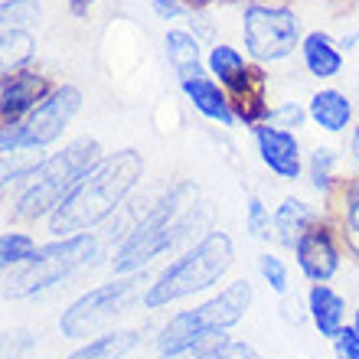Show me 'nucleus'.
Instances as JSON below:
<instances>
[{"mask_svg":"<svg viewBox=\"0 0 359 359\" xmlns=\"http://www.w3.org/2000/svg\"><path fill=\"white\" fill-rule=\"evenodd\" d=\"M196 229H209V209L199 203V183L177 180L121 236L111 255L114 274H141L163 252L193 245Z\"/></svg>","mask_w":359,"mask_h":359,"instance_id":"obj_1","label":"nucleus"},{"mask_svg":"<svg viewBox=\"0 0 359 359\" xmlns=\"http://www.w3.org/2000/svg\"><path fill=\"white\" fill-rule=\"evenodd\" d=\"M144 180V157L134 147L104 154V161L69 193L56 206V212L46 219V229L53 238L79 236L102 226L124 206L137 183Z\"/></svg>","mask_w":359,"mask_h":359,"instance_id":"obj_2","label":"nucleus"},{"mask_svg":"<svg viewBox=\"0 0 359 359\" xmlns=\"http://www.w3.org/2000/svg\"><path fill=\"white\" fill-rule=\"evenodd\" d=\"M236 265V242L222 229H209L203 236L187 245L163 268L147 287H144V307L161 311L177 301L196 297V294L212 291L219 281H226V274Z\"/></svg>","mask_w":359,"mask_h":359,"instance_id":"obj_3","label":"nucleus"},{"mask_svg":"<svg viewBox=\"0 0 359 359\" xmlns=\"http://www.w3.org/2000/svg\"><path fill=\"white\" fill-rule=\"evenodd\" d=\"M104 161L102 144L95 137H76L59 154H49L36 167V173L17 189L13 196V219L20 222H46L56 206L88 173Z\"/></svg>","mask_w":359,"mask_h":359,"instance_id":"obj_4","label":"nucleus"},{"mask_svg":"<svg viewBox=\"0 0 359 359\" xmlns=\"http://www.w3.org/2000/svg\"><path fill=\"white\" fill-rule=\"evenodd\" d=\"M252 297H255V291H252V284L245 278L229 281L226 287L209 294L206 301H199L196 307L173 313L170 320L161 327V333H157V350L180 353V350H189V346H199V343L222 340L236 323L245 320Z\"/></svg>","mask_w":359,"mask_h":359,"instance_id":"obj_5","label":"nucleus"},{"mask_svg":"<svg viewBox=\"0 0 359 359\" xmlns=\"http://www.w3.org/2000/svg\"><path fill=\"white\" fill-rule=\"evenodd\" d=\"M104 238L98 232H79V236L53 238L46 245H39L36 258L23 268L7 271V297H33L43 294L49 287L62 284L66 278H72L76 271L95 265V258H102Z\"/></svg>","mask_w":359,"mask_h":359,"instance_id":"obj_6","label":"nucleus"},{"mask_svg":"<svg viewBox=\"0 0 359 359\" xmlns=\"http://www.w3.org/2000/svg\"><path fill=\"white\" fill-rule=\"evenodd\" d=\"M238 36L245 46L248 59L258 66H278L301 49L304 29L297 10L287 4H268L255 0L242 10V23H238Z\"/></svg>","mask_w":359,"mask_h":359,"instance_id":"obj_7","label":"nucleus"},{"mask_svg":"<svg viewBox=\"0 0 359 359\" xmlns=\"http://www.w3.org/2000/svg\"><path fill=\"white\" fill-rule=\"evenodd\" d=\"M141 274H118L92 291L79 294L66 311L59 313V333L66 340H88L102 337L137 297H141Z\"/></svg>","mask_w":359,"mask_h":359,"instance_id":"obj_8","label":"nucleus"},{"mask_svg":"<svg viewBox=\"0 0 359 359\" xmlns=\"http://www.w3.org/2000/svg\"><path fill=\"white\" fill-rule=\"evenodd\" d=\"M82 102H86L82 88L72 82H59L46 102L20 121V151H46L49 144L62 141L69 124L82 111Z\"/></svg>","mask_w":359,"mask_h":359,"instance_id":"obj_9","label":"nucleus"},{"mask_svg":"<svg viewBox=\"0 0 359 359\" xmlns=\"http://www.w3.org/2000/svg\"><path fill=\"white\" fill-rule=\"evenodd\" d=\"M340 229L320 219L313 222L294 245V258H297V268L311 284H330L343 265V252H340V238H337Z\"/></svg>","mask_w":359,"mask_h":359,"instance_id":"obj_10","label":"nucleus"},{"mask_svg":"<svg viewBox=\"0 0 359 359\" xmlns=\"http://www.w3.org/2000/svg\"><path fill=\"white\" fill-rule=\"evenodd\" d=\"M252 137H255V151L258 161L265 163V170H271V177L284 180V183H297L304 177V147L301 137L294 131H284V128H274V124H255L252 128Z\"/></svg>","mask_w":359,"mask_h":359,"instance_id":"obj_11","label":"nucleus"},{"mask_svg":"<svg viewBox=\"0 0 359 359\" xmlns=\"http://www.w3.org/2000/svg\"><path fill=\"white\" fill-rule=\"evenodd\" d=\"M53 82H49L46 72L27 66L17 69V72H4L0 79V121H23L36 111L39 104L53 95Z\"/></svg>","mask_w":359,"mask_h":359,"instance_id":"obj_12","label":"nucleus"},{"mask_svg":"<svg viewBox=\"0 0 359 359\" xmlns=\"http://www.w3.org/2000/svg\"><path fill=\"white\" fill-rule=\"evenodd\" d=\"M226 92H229V102H232V111H236V118L242 124L255 128V124H265L268 118H271L274 104H268V72H265V66L252 62L245 76L238 79L232 88H226Z\"/></svg>","mask_w":359,"mask_h":359,"instance_id":"obj_13","label":"nucleus"},{"mask_svg":"<svg viewBox=\"0 0 359 359\" xmlns=\"http://www.w3.org/2000/svg\"><path fill=\"white\" fill-rule=\"evenodd\" d=\"M307 114H311V124L317 131L330 134V137H340V134L353 131L356 124V108H353V98L340 88L323 86L307 98Z\"/></svg>","mask_w":359,"mask_h":359,"instance_id":"obj_14","label":"nucleus"},{"mask_svg":"<svg viewBox=\"0 0 359 359\" xmlns=\"http://www.w3.org/2000/svg\"><path fill=\"white\" fill-rule=\"evenodd\" d=\"M187 102L196 108L206 121H216L222 128H236L238 118L232 111V102H229V92L219 86L212 76H199V79H189V82H180Z\"/></svg>","mask_w":359,"mask_h":359,"instance_id":"obj_15","label":"nucleus"},{"mask_svg":"<svg viewBox=\"0 0 359 359\" xmlns=\"http://www.w3.org/2000/svg\"><path fill=\"white\" fill-rule=\"evenodd\" d=\"M163 59L170 72L177 76V82H189V79L206 76V56L199 49V36L189 29H167L163 33Z\"/></svg>","mask_w":359,"mask_h":359,"instance_id":"obj_16","label":"nucleus"},{"mask_svg":"<svg viewBox=\"0 0 359 359\" xmlns=\"http://www.w3.org/2000/svg\"><path fill=\"white\" fill-rule=\"evenodd\" d=\"M301 62L307 69V76L317 82H330L343 72V46L330 33L323 29H311L301 39Z\"/></svg>","mask_w":359,"mask_h":359,"instance_id":"obj_17","label":"nucleus"},{"mask_svg":"<svg viewBox=\"0 0 359 359\" xmlns=\"http://www.w3.org/2000/svg\"><path fill=\"white\" fill-rule=\"evenodd\" d=\"M307 317L323 340H337L346 327V297L330 284H311L307 291Z\"/></svg>","mask_w":359,"mask_h":359,"instance_id":"obj_18","label":"nucleus"},{"mask_svg":"<svg viewBox=\"0 0 359 359\" xmlns=\"http://www.w3.org/2000/svg\"><path fill=\"white\" fill-rule=\"evenodd\" d=\"M323 212L313 203L301 196H284L278 206H274V238H278V245L291 248L297 245V238L313 226V222H320Z\"/></svg>","mask_w":359,"mask_h":359,"instance_id":"obj_19","label":"nucleus"},{"mask_svg":"<svg viewBox=\"0 0 359 359\" xmlns=\"http://www.w3.org/2000/svg\"><path fill=\"white\" fill-rule=\"evenodd\" d=\"M304 173H307V183H311L313 193L333 196L343 183L340 180V151H337L333 144H317V147L307 154Z\"/></svg>","mask_w":359,"mask_h":359,"instance_id":"obj_20","label":"nucleus"},{"mask_svg":"<svg viewBox=\"0 0 359 359\" xmlns=\"http://www.w3.org/2000/svg\"><path fill=\"white\" fill-rule=\"evenodd\" d=\"M248 66H252L248 53H242V49L232 46V43H212L206 53V72L216 79L222 88L236 86L238 79L248 72Z\"/></svg>","mask_w":359,"mask_h":359,"instance_id":"obj_21","label":"nucleus"},{"mask_svg":"<svg viewBox=\"0 0 359 359\" xmlns=\"http://www.w3.org/2000/svg\"><path fill=\"white\" fill-rule=\"evenodd\" d=\"M141 343L137 330H104L102 337L86 340L79 350H72L66 359H124Z\"/></svg>","mask_w":359,"mask_h":359,"instance_id":"obj_22","label":"nucleus"},{"mask_svg":"<svg viewBox=\"0 0 359 359\" xmlns=\"http://www.w3.org/2000/svg\"><path fill=\"white\" fill-rule=\"evenodd\" d=\"M33 56H36L33 29H4V36H0V69L4 72L33 66Z\"/></svg>","mask_w":359,"mask_h":359,"instance_id":"obj_23","label":"nucleus"},{"mask_svg":"<svg viewBox=\"0 0 359 359\" xmlns=\"http://www.w3.org/2000/svg\"><path fill=\"white\" fill-rule=\"evenodd\" d=\"M340 238L350 248V255L359 262V177L340 183Z\"/></svg>","mask_w":359,"mask_h":359,"instance_id":"obj_24","label":"nucleus"},{"mask_svg":"<svg viewBox=\"0 0 359 359\" xmlns=\"http://www.w3.org/2000/svg\"><path fill=\"white\" fill-rule=\"evenodd\" d=\"M39 252V242L29 232H20V229H7L0 236V265L4 271H13V268L29 265Z\"/></svg>","mask_w":359,"mask_h":359,"instance_id":"obj_25","label":"nucleus"},{"mask_svg":"<svg viewBox=\"0 0 359 359\" xmlns=\"http://www.w3.org/2000/svg\"><path fill=\"white\" fill-rule=\"evenodd\" d=\"M43 20L39 0H4L0 4V23L4 29H33Z\"/></svg>","mask_w":359,"mask_h":359,"instance_id":"obj_26","label":"nucleus"},{"mask_svg":"<svg viewBox=\"0 0 359 359\" xmlns=\"http://www.w3.org/2000/svg\"><path fill=\"white\" fill-rule=\"evenodd\" d=\"M245 232L252 238H271L274 236V212L265 206L262 196H245Z\"/></svg>","mask_w":359,"mask_h":359,"instance_id":"obj_27","label":"nucleus"},{"mask_svg":"<svg viewBox=\"0 0 359 359\" xmlns=\"http://www.w3.org/2000/svg\"><path fill=\"white\" fill-rule=\"evenodd\" d=\"M258 274H262V281H265L274 294L284 297V294L291 291V274H287V265H284L281 255H274V252L258 255Z\"/></svg>","mask_w":359,"mask_h":359,"instance_id":"obj_28","label":"nucleus"},{"mask_svg":"<svg viewBox=\"0 0 359 359\" xmlns=\"http://www.w3.org/2000/svg\"><path fill=\"white\" fill-rule=\"evenodd\" d=\"M311 121V114H307V104L301 102H281L271 108V118H268V124H274V128H284V131H301L304 124Z\"/></svg>","mask_w":359,"mask_h":359,"instance_id":"obj_29","label":"nucleus"},{"mask_svg":"<svg viewBox=\"0 0 359 359\" xmlns=\"http://www.w3.org/2000/svg\"><path fill=\"white\" fill-rule=\"evenodd\" d=\"M206 359H262L255 353V346L252 343H245V340H219L212 350H209V356Z\"/></svg>","mask_w":359,"mask_h":359,"instance_id":"obj_30","label":"nucleus"},{"mask_svg":"<svg viewBox=\"0 0 359 359\" xmlns=\"http://www.w3.org/2000/svg\"><path fill=\"white\" fill-rule=\"evenodd\" d=\"M333 343V356L337 359H359V330L353 323H346L340 333H337V340Z\"/></svg>","mask_w":359,"mask_h":359,"instance_id":"obj_31","label":"nucleus"},{"mask_svg":"<svg viewBox=\"0 0 359 359\" xmlns=\"http://www.w3.org/2000/svg\"><path fill=\"white\" fill-rule=\"evenodd\" d=\"M151 7L161 20H177V17H187L189 13L187 0H151Z\"/></svg>","mask_w":359,"mask_h":359,"instance_id":"obj_32","label":"nucleus"},{"mask_svg":"<svg viewBox=\"0 0 359 359\" xmlns=\"http://www.w3.org/2000/svg\"><path fill=\"white\" fill-rule=\"evenodd\" d=\"M226 340V337H222ZM219 340H212V343H199V346H189V350H180V353H161L157 359H206L209 356V350L216 346Z\"/></svg>","mask_w":359,"mask_h":359,"instance_id":"obj_33","label":"nucleus"},{"mask_svg":"<svg viewBox=\"0 0 359 359\" xmlns=\"http://www.w3.org/2000/svg\"><path fill=\"white\" fill-rule=\"evenodd\" d=\"M66 4H69V10H72L76 17H86V13L95 7V4H98V0H66Z\"/></svg>","mask_w":359,"mask_h":359,"instance_id":"obj_34","label":"nucleus"},{"mask_svg":"<svg viewBox=\"0 0 359 359\" xmlns=\"http://www.w3.org/2000/svg\"><path fill=\"white\" fill-rule=\"evenodd\" d=\"M350 157L359 167V118H356V124H353V131H350Z\"/></svg>","mask_w":359,"mask_h":359,"instance_id":"obj_35","label":"nucleus"},{"mask_svg":"<svg viewBox=\"0 0 359 359\" xmlns=\"http://www.w3.org/2000/svg\"><path fill=\"white\" fill-rule=\"evenodd\" d=\"M189 10H209L212 4H219V0H187Z\"/></svg>","mask_w":359,"mask_h":359,"instance_id":"obj_36","label":"nucleus"},{"mask_svg":"<svg viewBox=\"0 0 359 359\" xmlns=\"http://www.w3.org/2000/svg\"><path fill=\"white\" fill-rule=\"evenodd\" d=\"M353 327L359 330V304H356V311H353Z\"/></svg>","mask_w":359,"mask_h":359,"instance_id":"obj_37","label":"nucleus"},{"mask_svg":"<svg viewBox=\"0 0 359 359\" xmlns=\"http://www.w3.org/2000/svg\"><path fill=\"white\" fill-rule=\"evenodd\" d=\"M356 39H359V27H356Z\"/></svg>","mask_w":359,"mask_h":359,"instance_id":"obj_38","label":"nucleus"}]
</instances>
